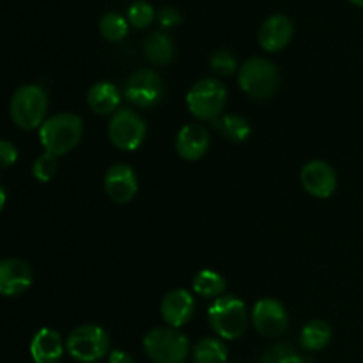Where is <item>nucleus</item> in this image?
<instances>
[{
	"label": "nucleus",
	"mask_w": 363,
	"mask_h": 363,
	"mask_svg": "<svg viewBox=\"0 0 363 363\" xmlns=\"http://www.w3.org/2000/svg\"><path fill=\"white\" fill-rule=\"evenodd\" d=\"M332 340V328L325 321H311L303 326L300 335V344L307 351H319L326 347Z\"/></svg>",
	"instance_id": "nucleus-21"
},
{
	"label": "nucleus",
	"mask_w": 363,
	"mask_h": 363,
	"mask_svg": "<svg viewBox=\"0 0 363 363\" xmlns=\"http://www.w3.org/2000/svg\"><path fill=\"white\" fill-rule=\"evenodd\" d=\"M108 363H135V360L128 353L117 350V351H113V353H110Z\"/></svg>",
	"instance_id": "nucleus-31"
},
{
	"label": "nucleus",
	"mask_w": 363,
	"mask_h": 363,
	"mask_svg": "<svg viewBox=\"0 0 363 363\" xmlns=\"http://www.w3.org/2000/svg\"><path fill=\"white\" fill-rule=\"evenodd\" d=\"M350 2H353L354 6H358V7H363V0H350Z\"/></svg>",
	"instance_id": "nucleus-32"
},
{
	"label": "nucleus",
	"mask_w": 363,
	"mask_h": 363,
	"mask_svg": "<svg viewBox=\"0 0 363 363\" xmlns=\"http://www.w3.org/2000/svg\"><path fill=\"white\" fill-rule=\"evenodd\" d=\"M32 174H34V177L39 183H48V181H52L53 176L57 174V156L45 151V155H41L34 162Z\"/></svg>",
	"instance_id": "nucleus-27"
},
{
	"label": "nucleus",
	"mask_w": 363,
	"mask_h": 363,
	"mask_svg": "<svg viewBox=\"0 0 363 363\" xmlns=\"http://www.w3.org/2000/svg\"><path fill=\"white\" fill-rule=\"evenodd\" d=\"M128 23L130 21L123 14L116 13V11H108L99 20V32L108 41H121L128 35Z\"/></svg>",
	"instance_id": "nucleus-24"
},
{
	"label": "nucleus",
	"mask_w": 363,
	"mask_h": 363,
	"mask_svg": "<svg viewBox=\"0 0 363 363\" xmlns=\"http://www.w3.org/2000/svg\"><path fill=\"white\" fill-rule=\"evenodd\" d=\"M108 137L121 151H135L145 138V123L133 110L121 108L110 119Z\"/></svg>",
	"instance_id": "nucleus-8"
},
{
	"label": "nucleus",
	"mask_w": 363,
	"mask_h": 363,
	"mask_svg": "<svg viewBox=\"0 0 363 363\" xmlns=\"http://www.w3.org/2000/svg\"><path fill=\"white\" fill-rule=\"evenodd\" d=\"M209 64H211V67L215 73L223 74V77H227V74H233L234 71L238 69L236 57H234L230 52H227V50H218L216 53H213Z\"/></svg>",
	"instance_id": "nucleus-28"
},
{
	"label": "nucleus",
	"mask_w": 363,
	"mask_h": 363,
	"mask_svg": "<svg viewBox=\"0 0 363 363\" xmlns=\"http://www.w3.org/2000/svg\"><path fill=\"white\" fill-rule=\"evenodd\" d=\"M87 103L92 108V112L99 113V116H108L117 110L121 103V92L110 82H99V84L92 85L89 91Z\"/></svg>",
	"instance_id": "nucleus-18"
},
{
	"label": "nucleus",
	"mask_w": 363,
	"mask_h": 363,
	"mask_svg": "<svg viewBox=\"0 0 363 363\" xmlns=\"http://www.w3.org/2000/svg\"><path fill=\"white\" fill-rule=\"evenodd\" d=\"M213 128L233 142H245L252 133L250 123L245 117L234 116V113L220 116L218 119L213 121Z\"/></svg>",
	"instance_id": "nucleus-20"
},
{
	"label": "nucleus",
	"mask_w": 363,
	"mask_h": 363,
	"mask_svg": "<svg viewBox=\"0 0 363 363\" xmlns=\"http://www.w3.org/2000/svg\"><path fill=\"white\" fill-rule=\"evenodd\" d=\"M64 344L52 328L39 330L30 342V357L35 363H57L62 358Z\"/></svg>",
	"instance_id": "nucleus-17"
},
{
	"label": "nucleus",
	"mask_w": 363,
	"mask_h": 363,
	"mask_svg": "<svg viewBox=\"0 0 363 363\" xmlns=\"http://www.w3.org/2000/svg\"><path fill=\"white\" fill-rule=\"evenodd\" d=\"M32 286L30 266L21 259L0 262V293L7 298L20 296Z\"/></svg>",
	"instance_id": "nucleus-12"
},
{
	"label": "nucleus",
	"mask_w": 363,
	"mask_h": 363,
	"mask_svg": "<svg viewBox=\"0 0 363 363\" xmlns=\"http://www.w3.org/2000/svg\"><path fill=\"white\" fill-rule=\"evenodd\" d=\"M261 363H305L303 358L298 354L294 347L287 344H277L272 350H268L262 357Z\"/></svg>",
	"instance_id": "nucleus-26"
},
{
	"label": "nucleus",
	"mask_w": 363,
	"mask_h": 363,
	"mask_svg": "<svg viewBox=\"0 0 363 363\" xmlns=\"http://www.w3.org/2000/svg\"><path fill=\"white\" fill-rule=\"evenodd\" d=\"M227 103V89L216 78H204L188 91L186 105L191 116L201 121H215Z\"/></svg>",
	"instance_id": "nucleus-5"
},
{
	"label": "nucleus",
	"mask_w": 363,
	"mask_h": 363,
	"mask_svg": "<svg viewBox=\"0 0 363 363\" xmlns=\"http://www.w3.org/2000/svg\"><path fill=\"white\" fill-rule=\"evenodd\" d=\"M208 318L213 330L222 339L227 340L240 339L248 325L247 307H245L240 298L233 296V294L216 298L211 307H209Z\"/></svg>",
	"instance_id": "nucleus-2"
},
{
	"label": "nucleus",
	"mask_w": 363,
	"mask_h": 363,
	"mask_svg": "<svg viewBox=\"0 0 363 363\" xmlns=\"http://www.w3.org/2000/svg\"><path fill=\"white\" fill-rule=\"evenodd\" d=\"M155 7L147 0H135L128 7V21L137 28H144L151 25L152 20H155Z\"/></svg>",
	"instance_id": "nucleus-25"
},
{
	"label": "nucleus",
	"mask_w": 363,
	"mask_h": 363,
	"mask_svg": "<svg viewBox=\"0 0 363 363\" xmlns=\"http://www.w3.org/2000/svg\"><path fill=\"white\" fill-rule=\"evenodd\" d=\"M252 321L255 330L264 337H279L287 330L286 308L280 301L264 298L255 303L252 311Z\"/></svg>",
	"instance_id": "nucleus-10"
},
{
	"label": "nucleus",
	"mask_w": 363,
	"mask_h": 363,
	"mask_svg": "<svg viewBox=\"0 0 363 363\" xmlns=\"http://www.w3.org/2000/svg\"><path fill=\"white\" fill-rule=\"evenodd\" d=\"M238 84L245 94L255 99H268L279 89V71L275 64L261 57L245 60L238 74Z\"/></svg>",
	"instance_id": "nucleus-4"
},
{
	"label": "nucleus",
	"mask_w": 363,
	"mask_h": 363,
	"mask_svg": "<svg viewBox=\"0 0 363 363\" xmlns=\"http://www.w3.org/2000/svg\"><path fill=\"white\" fill-rule=\"evenodd\" d=\"M48 108L45 89L39 85H23L13 94L9 105L11 119L21 130H34L43 126V119Z\"/></svg>",
	"instance_id": "nucleus-3"
},
{
	"label": "nucleus",
	"mask_w": 363,
	"mask_h": 363,
	"mask_svg": "<svg viewBox=\"0 0 363 363\" xmlns=\"http://www.w3.org/2000/svg\"><path fill=\"white\" fill-rule=\"evenodd\" d=\"M158 21H160V25H162V27H167V28L174 27V25H177V23H181L179 11L174 9V7H170V6L163 7V9L158 13Z\"/></svg>",
	"instance_id": "nucleus-29"
},
{
	"label": "nucleus",
	"mask_w": 363,
	"mask_h": 363,
	"mask_svg": "<svg viewBox=\"0 0 363 363\" xmlns=\"http://www.w3.org/2000/svg\"><path fill=\"white\" fill-rule=\"evenodd\" d=\"M294 25L286 14H272L259 28V43L266 52H280L289 45Z\"/></svg>",
	"instance_id": "nucleus-13"
},
{
	"label": "nucleus",
	"mask_w": 363,
	"mask_h": 363,
	"mask_svg": "<svg viewBox=\"0 0 363 363\" xmlns=\"http://www.w3.org/2000/svg\"><path fill=\"white\" fill-rule=\"evenodd\" d=\"M124 96L128 98V101L140 108L158 105L163 98L162 78L151 69L135 71L124 85Z\"/></svg>",
	"instance_id": "nucleus-9"
},
{
	"label": "nucleus",
	"mask_w": 363,
	"mask_h": 363,
	"mask_svg": "<svg viewBox=\"0 0 363 363\" xmlns=\"http://www.w3.org/2000/svg\"><path fill=\"white\" fill-rule=\"evenodd\" d=\"M227 354L225 344L218 339H202L194 347L195 363H225Z\"/></svg>",
	"instance_id": "nucleus-22"
},
{
	"label": "nucleus",
	"mask_w": 363,
	"mask_h": 363,
	"mask_svg": "<svg viewBox=\"0 0 363 363\" xmlns=\"http://www.w3.org/2000/svg\"><path fill=\"white\" fill-rule=\"evenodd\" d=\"M66 350L74 360L87 363L96 362L108 353V333L96 325L78 326L67 337Z\"/></svg>",
	"instance_id": "nucleus-7"
},
{
	"label": "nucleus",
	"mask_w": 363,
	"mask_h": 363,
	"mask_svg": "<svg viewBox=\"0 0 363 363\" xmlns=\"http://www.w3.org/2000/svg\"><path fill=\"white\" fill-rule=\"evenodd\" d=\"M84 135V123L74 113H57L43 123L39 128V138L46 152H52L57 158L67 155L78 145Z\"/></svg>",
	"instance_id": "nucleus-1"
},
{
	"label": "nucleus",
	"mask_w": 363,
	"mask_h": 363,
	"mask_svg": "<svg viewBox=\"0 0 363 363\" xmlns=\"http://www.w3.org/2000/svg\"><path fill=\"white\" fill-rule=\"evenodd\" d=\"M301 184L305 190L318 199L332 197L333 191L337 190V176L335 170L328 163L321 160L308 162L301 169Z\"/></svg>",
	"instance_id": "nucleus-11"
},
{
	"label": "nucleus",
	"mask_w": 363,
	"mask_h": 363,
	"mask_svg": "<svg viewBox=\"0 0 363 363\" xmlns=\"http://www.w3.org/2000/svg\"><path fill=\"white\" fill-rule=\"evenodd\" d=\"M177 155L188 162L201 160L209 149V133L204 126L186 124L179 130L176 138Z\"/></svg>",
	"instance_id": "nucleus-16"
},
{
	"label": "nucleus",
	"mask_w": 363,
	"mask_h": 363,
	"mask_svg": "<svg viewBox=\"0 0 363 363\" xmlns=\"http://www.w3.org/2000/svg\"><path fill=\"white\" fill-rule=\"evenodd\" d=\"M194 291L204 298H220L225 291V280L220 273L204 269L194 279Z\"/></svg>",
	"instance_id": "nucleus-23"
},
{
	"label": "nucleus",
	"mask_w": 363,
	"mask_h": 363,
	"mask_svg": "<svg viewBox=\"0 0 363 363\" xmlns=\"http://www.w3.org/2000/svg\"><path fill=\"white\" fill-rule=\"evenodd\" d=\"M18 158V151L14 147V144H11L9 140L0 142V160H2V167L7 169V167L13 165Z\"/></svg>",
	"instance_id": "nucleus-30"
},
{
	"label": "nucleus",
	"mask_w": 363,
	"mask_h": 363,
	"mask_svg": "<svg viewBox=\"0 0 363 363\" xmlns=\"http://www.w3.org/2000/svg\"><path fill=\"white\" fill-rule=\"evenodd\" d=\"M145 354L155 363H183L190 344L176 328H155L144 337Z\"/></svg>",
	"instance_id": "nucleus-6"
},
{
	"label": "nucleus",
	"mask_w": 363,
	"mask_h": 363,
	"mask_svg": "<svg viewBox=\"0 0 363 363\" xmlns=\"http://www.w3.org/2000/svg\"><path fill=\"white\" fill-rule=\"evenodd\" d=\"M195 311V301L188 291H170L162 301V318L170 328H181L191 319Z\"/></svg>",
	"instance_id": "nucleus-15"
},
{
	"label": "nucleus",
	"mask_w": 363,
	"mask_h": 363,
	"mask_svg": "<svg viewBox=\"0 0 363 363\" xmlns=\"http://www.w3.org/2000/svg\"><path fill=\"white\" fill-rule=\"evenodd\" d=\"M144 52L151 62L158 64V66H165L174 57L172 39L165 32H152L145 38Z\"/></svg>",
	"instance_id": "nucleus-19"
},
{
	"label": "nucleus",
	"mask_w": 363,
	"mask_h": 363,
	"mask_svg": "<svg viewBox=\"0 0 363 363\" xmlns=\"http://www.w3.org/2000/svg\"><path fill=\"white\" fill-rule=\"evenodd\" d=\"M106 195L117 204H126L135 197L138 190L137 176L130 165H113L105 176Z\"/></svg>",
	"instance_id": "nucleus-14"
}]
</instances>
